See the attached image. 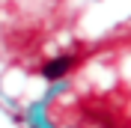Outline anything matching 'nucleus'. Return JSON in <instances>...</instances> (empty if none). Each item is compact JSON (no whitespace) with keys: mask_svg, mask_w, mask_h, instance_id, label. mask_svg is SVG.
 Instances as JSON below:
<instances>
[{"mask_svg":"<svg viewBox=\"0 0 131 128\" xmlns=\"http://www.w3.org/2000/svg\"><path fill=\"white\" fill-rule=\"evenodd\" d=\"M72 66H74V57H57V60H51V63L42 69V74H45L48 80H60Z\"/></svg>","mask_w":131,"mask_h":128,"instance_id":"f257e3e1","label":"nucleus"}]
</instances>
